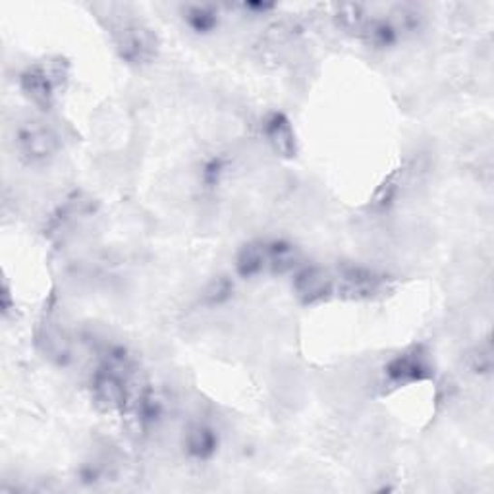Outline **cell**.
Instances as JSON below:
<instances>
[{"mask_svg": "<svg viewBox=\"0 0 494 494\" xmlns=\"http://www.w3.org/2000/svg\"><path fill=\"white\" fill-rule=\"evenodd\" d=\"M432 373H435V365H432L431 355L423 346L403 350L384 365V377L394 386L423 383L432 377Z\"/></svg>", "mask_w": 494, "mask_h": 494, "instance_id": "1", "label": "cell"}, {"mask_svg": "<svg viewBox=\"0 0 494 494\" xmlns=\"http://www.w3.org/2000/svg\"><path fill=\"white\" fill-rule=\"evenodd\" d=\"M60 83H63V72L54 63L34 64L20 76V87L25 97L43 109H49L54 102Z\"/></svg>", "mask_w": 494, "mask_h": 494, "instance_id": "2", "label": "cell"}, {"mask_svg": "<svg viewBox=\"0 0 494 494\" xmlns=\"http://www.w3.org/2000/svg\"><path fill=\"white\" fill-rule=\"evenodd\" d=\"M18 153L27 162H47L60 149L58 133L43 122H27L16 133Z\"/></svg>", "mask_w": 494, "mask_h": 494, "instance_id": "3", "label": "cell"}, {"mask_svg": "<svg viewBox=\"0 0 494 494\" xmlns=\"http://www.w3.org/2000/svg\"><path fill=\"white\" fill-rule=\"evenodd\" d=\"M116 47L126 63L143 64L155 56L157 37L149 27L138 22H128L118 29Z\"/></svg>", "mask_w": 494, "mask_h": 494, "instance_id": "4", "label": "cell"}, {"mask_svg": "<svg viewBox=\"0 0 494 494\" xmlns=\"http://www.w3.org/2000/svg\"><path fill=\"white\" fill-rule=\"evenodd\" d=\"M336 290V278L326 268L309 265L297 268L294 275V294L299 297V302L305 305H313L324 302Z\"/></svg>", "mask_w": 494, "mask_h": 494, "instance_id": "5", "label": "cell"}, {"mask_svg": "<svg viewBox=\"0 0 494 494\" xmlns=\"http://www.w3.org/2000/svg\"><path fill=\"white\" fill-rule=\"evenodd\" d=\"M336 278V290L348 299H369L384 286V276L367 266L344 265Z\"/></svg>", "mask_w": 494, "mask_h": 494, "instance_id": "6", "label": "cell"}, {"mask_svg": "<svg viewBox=\"0 0 494 494\" xmlns=\"http://www.w3.org/2000/svg\"><path fill=\"white\" fill-rule=\"evenodd\" d=\"M265 138L268 145L273 147V151L284 159H292L297 153V141L295 131L292 128L290 120L282 112H271L265 118L263 124Z\"/></svg>", "mask_w": 494, "mask_h": 494, "instance_id": "7", "label": "cell"}, {"mask_svg": "<svg viewBox=\"0 0 494 494\" xmlns=\"http://www.w3.org/2000/svg\"><path fill=\"white\" fill-rule=\"evenodd\" d=\"M186 452L196 460L213 458L218 448L217 431L207 423H193L184 437Z\"/></svg>", "mask_w": 494, "mask_h": 494, "instance_id": "8", "label": "cell"}, {"mask_svg": "<svg viewBox=\"0 0 494 494\" xmlns=\"http://www.w3.org/2000/svg\"><path fill=\"white\" fill-rule=\"evenodd\" d=\"M268 271L266 242H249L236 256V273L242 278H256Z\"/></svg>", "mask_w": 494, "mask_h": 494, "instance_id": "9", "label": "cell"}, {"mask_svg": "<svg viewBox=\"0 0 494 494\" xmlns=\"http://www.w3.org/2000/svg\"><path fill=\"white\" fill-rule=\"evenodd\" d=\"M184 22L191 32L205 35V34L215 32V29L218 27L220 14H218V8L211 5H193L186 8Z\"/></svg>", "mask_w": 494, "mask_h": 494, "instance_id": "10", "label": "cell"}, {"mask_svg": "<svg viewBox=\"0 0 494 494\" xmlns=\"http://www.w3.org/2000/svg\"><path fill=\"white\" fill-rule=\"evenodd\" d=\"M334 20L344 32L357 34L362 37L371 16L363 5H338L334 12Z\"/></svg>", "mask_w": 494, "mask_h": 494, "instance_id": "11", "label": "cell"}, {"mask_svg": "<svg viewBox=\"0 0 494 494\" xmlns=\"http://www.w3.org/2000/svg\"><path fill=\"white\" fill-rule=\"evenodd\" d=\"M362 37L371 44V47L386 49L398 41V25L384 18H371Z\"/></svg>", "mask_w": 494, "mask_h": 494, "instance_id": "12", "label": "cell"}, {"mask_svg": "<svg viewBox=\"0 0 494 494\" xmlns=\"http://www.w3.org/2000/svg\"><path fill=\"white\" fill-rule=\"evenodd\" d=\"M468 365L473 373H479V375H489L492 371V348L489 340L485 344H479L475 350L470 352Z\"/></svg>", "mask_w": 494, "mask_h": 494, "instance_id": "13", "label": "cell"}, {"mask_svg": "<svg viewBox=\"0 0 494 494\" xmlns=\"http://www.w3.org/2000/svg\"><path fill=\"white\" fill-rule=\"evenodd\" d=\"M396 193H398V184H396V179L394 178H388L386 182L377 189L375 193V205L379 207H386V205H391L392 199L396 198Z\"/></svg>", "mask_w": 494, "mask_h": 494, "instance_id": "14", "label": "cell"}, {"mask_svg": "<svg viewBox=\"0 0 494 494\" xmlns=\"http://www.w3.org/2000/svg\"><path fill=\"white\" fill-rule=\"evenodd\" d=\"M228 294H230V284L227 280H217L211 284V288L207 290V297L211 299L213 304L222 302L224 297H228Z\"/></svg>", "mask_w": 494, "mask_h": 494, "instance_id": "15", "label": "cell"}]
</instances>
